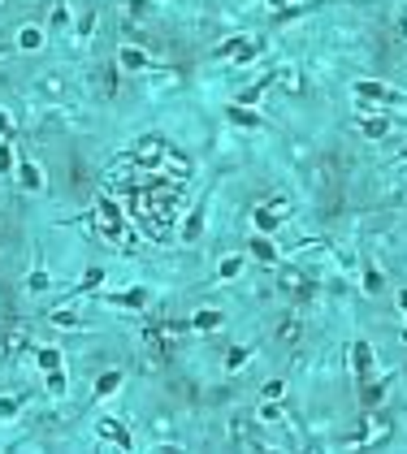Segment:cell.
I'll return each mask as SVG.
<instances>
[{
	"mask_svg": "<svg viewBox=\"0 0 407 454\" xmlns=\"http://www.w3.org/2000/svg\"><path fill=\"white\" fill-rule=\"evenodd\" d=\"M22 407V398H0V420H13Z\"/></svg>",
	"mask_w": 407,
	"mask_h": 454,
	"instance_id": "836d02e7",
	"label": "cell"
},
{
	"mask_svg": "<svg viewBox=\"0 0 407 454\" xmlns=\"http://www.w3.org/2000/svg\"><path fill=\"white\" fill-rule=\"evenodd\" d=\"M360 130H364L368 139H386L390 135V121L386 117H360Z\"/></svg>",
	"mask_w": 407,
	"mask_h": 454,
	"instance_id": "7402d4cb",
	"label": "cell"
},
{
	"mask_svg": "<svg viewBox=\"0 0 407 454\" xmlns=\"http://www.w3.org/2000/svg\"><path fill=\"white\" fill-rule=\"evenodd\" d=\"M117 70H126V74H148V70H152V61H148V52H143V48L126 43L122 52H117Z\"/></svg>",
	"mask_w": 407,
	"mask_h": 454,
	"instance_id": "52a82bcc",
	"label": "cell"
},
{
	"mask_svg": "<svg viewBox=\"0 0 407 454\" xmlns=\"http://www.w3.org/2000/svg\"><path fill=\"white\" fill-rule=\"evenodd\" d=\"M113 303H122V307H135V312H139V307L148 303V295H143V290H126V295H117Z\"/></svg>",
	"mask_w": 407,
	"mask_h": 454,
	"instance_id": "4dcf8cb0",
	"label": "cell"
},
{
	"mask_svg": "<svg viewBox=\"0 0 407 454\" xmlns=\"http://www.w3.org/2000/svg\"><path fill=\"white\" fill-rule=\"evenodd\" d=\"M381 398H386V385H381L377 377H364V381H360V402H364V411H372Z\"/></svg>",
	"mask_w": 407,
	"mask_h": 454,
	"instance_id": "4fadbf2b",
	"label": "cell"
},
{
	"mask_svg": "<svg viewBox=\"0 0 407 454\" xmlns=\"http://www.w3.org/2000/svg\"><path fill=\"white\" fill-rule=\"evenodd\" d=\"M18 48H26V52H35V48H44V30H39L35 22L18 26Z\"/></svg>",
	"mask_w": 407,
	"mask_h": 454,
	"instance_id": "d6986e66",
	"label": "cell"
},
{
	"mask_svg": "<svg viewBox=\"0 0 407 454\" xmlns=\"http://www.w3.org/2000/svg\"><path fill=\"white\" fill-rule=\"evenodd\" d=\"M278 342H299V316H290V320H282V329H278Z\"/></svg>",
	"mask_w": 407,
	"mask_h": 454,
	"instance_id": "83f0119b",
	"label": "cell"
},
{
	"mask_svg": "<svg viewBox=\"0 0 407 454\" xmlns=\"http://www.w3.org/2000/svg\"><path fill=\"white\" fill-rule=\"evenodd\" d=\"M48 286H53V277H48L44 268H35V273L26 277V290H48Z\"/></svg>",
	"mask_w": 407,
	"mask_h": 454,
	"instance_id": "d6a6232c",
	"label": "cell"
},
{
	"mask_svg": "<svg viewBox=\"0 0 407 454\" xmlns=\"http://www.w3.org/2000/svg\"><path fill=\"white\" fill-rule=\"evenodd\" d=\"M53 324H61V329H87V316H78L74 307H57V312H53Z\"/></svg>",
	"mask_w": 407,
	"mask_h": 454,
	"instance_id": "ffe728a7",
	"label": "cell"
},
{
	"mask_svg": "<svg viewBox=\"0 0 407 454\" xmlns=\"http://www.w3.org/2000/svg\"><path fill=\"white\" fill-rule=\"evenodd\" d=\"M355 95H360V100H395V91L386 83H372V78H360V83H355Z\"/></svg>",
	"mask_w": 407,
	"mask_h": 454,
	"instance_id": "5bb4252c",
	"label": "cell"
},
{
	"mask_svg": "<svg viewBox=\"0 0 407 454\" xmlns=\"http://www.w3.org/2000/svg\"><path fill=\"white\" fill-rule=\"evenodd\" d=\"M122 381H126V377H122L117 368H113V372H100V377H95V389H91V394H95V398H108V394H117V389H122Z\"/></svg>",
	"mask_w": 407,
	"mask_h": 454,
	"instance_id": "2e32d148",
	"label": "cell"
},
{
	"mask_svg": "<svg viewBox=\"0 0 407 454\" xmlns=\"http://www.w3.org/2000/svg\"><path fill=\"white\" fill-rule=\"evenodd\" d=\"M48 126H65V130H87V112L83 108H70V104H53L48 108Z\"/></svg>",
	"mask_w": 407,
	"mask_h": 454,
	"instance_id": "5b68a950",
	"label": "cell"
},
{
	"mask_svg": "<svg viewBox=\"0 0 407 454\" xmlns=\"http://www.w3.org/2000/svg\"><path fill=\"white\" fill-rule=\"evenodd\" d=\"M95 437H104V442H113V446H117V450H130V446H135V437H130L122 424H117V420H100V424H95Z\"/></svg>",
	"mask_w": 407,
	"mask_h": 454,
	"instance_id": "ba28073f",
	"label": "cell"
},
{
	"mask_svg": "<svg viewBox=\"0 0 407 454\" xmlns=\"http://www.w3.org/2000/svg\"><path fill=\"white\" fill-rule=\"evenodd\" d=\"M217 57H234V61H252L256 57V43L252 39H225L217 48Z\"/></svg>",
	"mask_w": 407,
	"mask_h": 454,
	"instance_id": "7c38bea8",
	"label": "cell"
},
{
	"mask_svg": "<svg viewBox=\"0 0 407 454\" xmlns=\"http://www.w3.org/2000/svg\"><path fill=\"white\" fill-rule=\"evenodd\" d=\"M169 148H173V143H169L165 135H143V139L135 143V152H130V160H135L139 169H156L160 160H165Z\"/></svg>",
	"mask_w": 407,
	"mask_h": 454,
	"instance_id": "7a4b0ae2",
	"label": "cell"
},
{
	"mask_svg": "<svg viewBox=\"0 0 407 454\" xmlns=\"http://www.w3.org/2000/svg\"><path fill=\"white\" fill-rule=\"evenodd\" d=\"M303 182H307V190H312V195L330 199L334 186H338V165H334V160H312V165L303 169Z\"/></svg>",
	"mask_w": 407,
	"mask_h": 454,
	"instance_id": "6da1fadb",
	"label": "cell"
},
{
	"mask_svg": "<svg viewBox=\"0 0 407 454\" xmlns=\"http://www.w3.org/2000/svg\"><path fill=\"white\" fill-rule=\"evenodd\" d=\"M65 372H57V368H48V394H65Z\"/></svg>",
	"mask_w": 407,
	"mask_h": 454,
	"instance_id": "1f68e13d",
	"label": "cell"
},
{
	"mask_svg": "<svg viewBox=\"0 0 407 454\" xmlns=\"http://www.w3.org/2000/svg\"><path fill=\"white\" fill-rule=\"evenodd\" d=\"M286 152H290V160H295L299 169H307V165H312V148H307L303 139H286Z\"/></svg>",
	"mask_w": 407,
	"mask_h": 454,
	"instance_id": "44dd1931",
	"label": "cell"
},
{
	"mask_svg": "<svg viewBox=\"0 0 407 454\" xmlns=\"http://www.w3.org/2000/svg\"><path fill=\"white\" fill-rule=\"evenodd\" d=\"M403 316H407V312H403Z\"/></svg>",
	"mask_w": 407,
	"mask_h": 454,
	"instance_id": "f6af8a7d",
	"label": "cell"
},
{
	"mask_svg": "<svg viewBox=\"0 0 407 454\" xmlns=\"http://www.w3.org/2000/svg\"><path fill=\"white\" fill-rule=\"evenodd\" d=\"M95 70H100V74H95L91 83L104 91V100H113V95H117V70H108V65H95Z\"/></svg>",
	"mask_w": 407,
	"mask_h": 454,
	"instance_id": "ac0fdd59",
	"label": "cell"
},
{
	"mask_svg": "<svg viewBox=\"0 0 407 454\" xmlns=\"http://www.w3.org/2000/svg\"><path fill=\"white\" fill-rule=\"evenodd\" d=\"M247 359H252V351H247V346H234L230 355H225V368H230V372H238V368L247 364Z\"/></svg>",
	"mask_w": 407,
	"mask_h": 454,
	"instance_id": "f546056e",
	"label": "cell"
},
{
	"mask_svg": "<svg viewBox=\"0 0 407 454\" xmlns=\"http://www.w3.org/2000/svg\"><path fill=\"white\" fill-rule=\"evenodd\" d=\"M35 91H44L48 100H61V95H65V74L57 70V65H53V70H39V78H35Z\"/></svg>",
	"mask_w": 407,
	"mask_h": 454,
	"instance_id": "9c48e42d",
	"label": "cell"
},
{
	"mask_svg": "<svg viewBox=\"0 0 407 454\" xmlns=\"http://www.w3.org/2000/svg\"><path fill=\"white\" fill-rule=\"evenodd\" d=\"M200 225H204V217H200V213H195V217L187 221V238H195V234H200Z\"/></svg>",
	"mask_w": 407,
	"mask_h": 454,
	"instance_id": "60d3db41",
	"label": "cell"
},
{
	"mask_svg": "<svg viewBox=\"0 0 407 454\" xmlns=\"http://www.w3.org/2000/svg\"><path fill=\"white\" fill-rule=\"evenodd\" d=\"M273 78H278V87L290 91V95H299V91H303V74L295 70V65H282V70H273Z\"/></svg>",
	"mask_w": 407,
	"mask_h": 454,
	"instance_id": "9a60e30c",
	"label": "cell"
},
{
	"mask_svg": "<svg viewBox=\"0 0 407 454\" xmlns=\"http://www.w3.org/2000/svg\"><path fill=\"white\" fill-rule=\"evenodd\" d=\"M364 290H368V295H381V290H386V277H381V268H377V264H368V268H364Z\"/></svg>",
	"mask_w": 407,
	"mask_h": 454,
	"instance_id": "cb8c5ba5",
	"label": "cell"
},
{
	"mask_svg": "<svg viewBox=\"0 0 407 454\" xmlns=\"http://www.w3.org/2000/svg\"><path fill=\"white\" fill-rule=\"evenodd\" d=\"M95 225H100L108 238H122V213H117V204H113V199L95 204Z\"/></svg>",
	"mask_w": 407,
	"mask_h": 454,
	"instance_id": "8992f818",
	"label": "cell"
},
{
	"mask_svg": "<svg viewBox=\"0 0 407 454\" xmlns=\"http://www.w3.org/2000/svg\"><path fill=\"white\" fill-rule=\"evenodd\" d=\"M252 255L265 259V264H273V259H278V247H273L269 238H252Z\"/></svg>",
	"mask_w": 407,
	"mask_h": 454,
	"instance_id": "603a6c76",
	"label": "cell"
},
{
	"mask_svg": "<svg viewBox=\"0 0 407 454\" xmlns=\"http://www.w3.org/2000/svg\"><path fill=\"white\" fill-rule=\"evenodd\" d=\"M351 364H355V381L372 377V346L364 342V337H355V342H351Z\"/></svg>",
	"mask_w": 407,
	"mask_h": 454,
	"instance_id": "30bf717a",
	"label": "cell"
},
{
	"mask_svg": "<svg viewBox=\"0 0 407 454\" xmlns=\"http://www.w3.org/2000/svg\"><path fill=\"white\" fill-rule=\"evenodd\" d=\"M195 329H217V324H221V312H213V307H204V312H195Z\"/></svg>",
	"mask_w": 407,
	"mask_h": 454,
	"instance_id": "d4e9b609",
	"label": "cell"
},
{
	"mask_svg": "<svg viewBox=\"0 0 407 454\" xmlns=\"http://www.w3.org/2000/svg\"><path fill=\"white\" fill-rule=\"evenodd\" d=\"M256 424H265V428H282V424H286V411L278 407V398H265V402H260Z\"/></svg>",
	"mask_w": 407,
	"mask_h": 454,
	"instance_id": "8fae6325",
	"label": "cell"
},
{
	"mask_svg": "<svg viewBox=\"0 0 407 454\" xmlns=\"http://www.w3.org/2000/svg\"><path fill=\"white\" fill-rule=\"evenodd\" d=\"M100 282H104V273L100 268H87V277L78 282V290H91V286H100Z\"/></svg>",
	"mask_w": 407,
	"mask_h": 454,
	"instance_id": "e575fe53",
	"label": "cell"
},
{
	"mask_svg": "<svg viewBox=\"0 0 407 454\" xmlns=\"http://www.w3.org/2000/svg\"><path fill=\"white\" fill-rule=\"evenodd\" d=\"M122 13H126V18H148V0H122Z\"/></svg>",
	"mask_w": 407,
	"mask_h": 454,
	"instance_id": "f1b7e54d",
	"label": "cell"
},
{
	"mask_svg": "<svg viewBox=\"0 0 407 454\" xmlns=\"http://www.w3.org/2000/svg\"><path fill=\"white\" fill-rule=\"evenodd\" d=\"M61 26H70V9H65V5L53 9V30H61Z\"/></svg>",
	"mask_w": 407,
	"mask_h": 454,
	"instance_id": "d590c367",
	"label": "cell"
},
{
	"mask_svg": "<svg viewBox=\"0 0 407 454\" xmlns=\"http://www.w3.org/2000/svg\"><path fill=\"white\" fill-rule=\"evenodd\" d=\"M13 169V152H9V143H0V173H9Z\"/></svg>",
	"mask_w": 407,
	"mask_h": 454,
	"instance_id": "f35d334b",
	"label": "cell"
},
{
	"mask_svg": "<svg viewBox=\"0 0 407 454\" xmlns=\"http://www.w3.org/2000/svg\"><path fill=\"white\" fill-rule=\"evenodd\" d=\"M39 364H44V368H57V364H61V355H57L53 346H44V351H39Z\"/></svg>",
	"mask_w": 407,
	"mask_h": 454,
	"instance_id": "8d00e7d4",
	"label": "cell"
},
{
	"mask_svg": "<svg viewBox=\"0 0 407 454\" xmlns=\"http://www.w3.org/2000/svg\"><path fill=\"white\" fill-rule=\"evenodd\" d=\"M282 389H286V381H265V398H282Z\"/></svg>",
	"mask_w": 407,
	"mask_h": 454,
	"instance_id": "ab89813d",
	"label": "cell"
},
{
	"mask_svg": "<svg viewBox=\"0 0 407 454\" xmlns=\"http://www.w3.org/2000/svg\"><path fill=\"white\" fill-rule=\"evenodd\" d=\"M18 182L26 190H44V169L35 165V160H22V165H18Z\"/></svg>",
	"mask_w": 407,
	"mask_h": 454,
	"instance_id": "e0dca14e",
	"label": "cell"
},
{
	"mask_svg": "<svg viewBox=\"0 0 407 454\" xmlns=\"http://www.w3.org/2000/svg\"><path fill=\"white\" fill-rule=\"evenodd\" d=\"M0 135H9V117H5V112H0Z\"/></svg>",
	"mask_w": 407,
	"mask_h": 454,
	"instance_id": "ee69618b",
	"label": "cell"
},
{
	"mask_svg": "<svg viewBox=\"0 0 407 454\" xmlns=\"http://www.w3.org/2000/svg\"><path fill=\"white\" fill-rule=\"evenodd\" d=\"M395 39H399V43H407V13H403L399 26H395Z\"/></svg>",
	"mask_w": 407,
	"mask_h": 454,
	"instance_id": "b9f144b4",
	"label": "cell"
},
{
	"mask_svg": "<svg viewBox=\"0 0 407 454\" xmlns=\"http://www.w3.org/2000/svg\"><path fill=\"white\" fill-rule=\"evenodd\" d=\"M278 290H286V295H295V299H307L316 290V282L307 277V273H299V268H286L278 277Z\"/></svg>",
	"mask_w": 407,
	"mask_h": 454,
	"instance_id": "277c9868",
	"label": "cell"
},
{
	"mask_svg": "<svg viewBox=\"0 0 407 454\" xmlns=\"http://www.w3.org/2000/svg\"><path fill=\"white\" fill-rule=\"evenodd\" d=\"M269 9H290V0H269Z\"/></svg>",
	"mask_w": 407,
	"mask_h": 454,
	"instance_id": "7bdbcfd3",
	"label": "cell"
},
{
	"mask_svg": "<svg viewBox=\"0 0 407 454\" xmlns=\"http://www.w3.org/2000/svg\"><path fill=\"white\" fill-rule=\"evenodd\" d=\"M217 273H221V277H225V282H234V277H238V273H243V255H225Z\"/></svg>",
	"mask_w": 407,
	"mask_h": 454,
	"instance_id": "4316f807",
	"label": "cell"
},
{
	"mask_svg": "<svg viewBox=\"0 0 407 454\" xmlns=\"http://www.w3.org/2000/svg\"><path fill=\"white\" fill-rule=\"evenodd\" d=\"M256 221H260V230H273V225H278V217L265 213V208H256Z\"/></svg>",
	"mask_w": 407,
	"mask_h": 454,
	"instance_id": "74e56055",
	"label": "cell"
},
{
	"mask_svg": "<svg viewBox=\"0 0 407 454\" xmlns=\"http://www.w3.org/2000/svg\"><path fill=\"white\" fill-rule=\"evenodd\" d=\"M26 346H30V324L0 320V355H22Z\"/></svg>",
	"mask_w": 407,
	"mask_h": 454,
	"instance_id": "3957f363",
	"label": "cell"
},
{
	"mask_svg": "<svg viewBox=\"0 0 407 454\" xmlns=\"http://www.w3.org/2000/svg\"><path fill=\"white\" fill-rule=\"evenodd\" d=\"M230 121H234V126H247V130H256V126H260L256 112H252V108H238V104L230 108Z\"/></svg>",
	"mask_w": 407,
	"mask_h": 454,
	"instance_id": "484cf974",
	"label": "cell"
}]
</instances>
